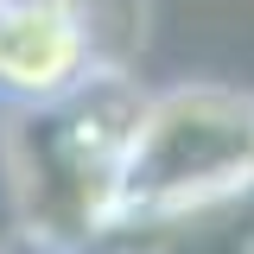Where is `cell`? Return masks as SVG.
<instances>
[{"instance_id":"3957f363","label":"cell","mask_w":254,"mask_h":254,"mask_svg":"<svg viewBox=\"0 0 254 254\" xmlns=\"http://www.w3.org/2000/svg\"><path fill=\"white\" fill-rule=\"evenodd\" d=\"M108 26V0H0V102H45L95 64H121Z\"/></svg>"},{"instance_id":"277c9868","label":"cell","mask_w":254,"mask_h":254,"mask_svg":"<svg viewBox=\"0 0 254 254\" xmlns=\"http://www.w3.org/2000/svg\"><path fill=\"white\" fill-rule=\"evenodd\" d=\"M13 254H70V248H45V242H26V235H19V242H13Z\"/></svg>"},{"instance_id":"7a4b0ae2","label":"cell","mask_w":254,"mask_h":254,"mask_svg":"<svg viewBox=\"0 0 254 254\" xmlns=\"http://www.w3.org/2000/svg\"><path fill=\"white\" fill-rule=\"evenodd\" d=\"M254 190V89L172 83L146 89L115 185L108 242L248 203Z\"/></svg>"},{"instance_id":"5b68a950","label":"cell","mask_w":254,"mask_h":254,"mask_svg":"<svg viewBox=\"0 0 254 254\" xmlns=\"http://www.w3.org/2000/svg\"><path fill=\"white\" fill-rule=\"evenodd\" d=\"M248 210H254V190H248Z\"/></svg>"},{"instance_id":"6da1fadb","label":"cell","mask_w":254,"mask_h":254,"mask_svg":"<svg viewBox=\"0 0 254 254\" xmlns=\"http://www.w3.org/2000/svg\"><path fill=\"white\" fill-rule=\"evenodd\" d=\"M140 108L146 83L127 64H95L83 83L45 102H13V127L0 133V178L13 190L26 242L70 254L108 242L115 185Z\"/></svg>"}]
</instances>
